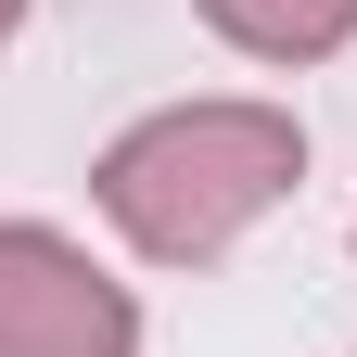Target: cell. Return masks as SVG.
Returning a JSON list of instances; mask_svg holds the SVG:
<instances>
[{"label":"cell","mask_w":357,"mask_h":357,"mask_svg":"<svg viewBox=\"0 0 357 357\" xmlns=\"http://www.w3.org/2000/svg\"><path fill=\"white\" fill-rule=\"evenodd\" d=\"M13 26H26V0H0V38H13Z\"/></svg>","instance_id":"obj_4"},{"label":"cell","mask_w":357,"mask_h":357,"mask_svg":"<svg viewBox=\"0 0 357 357\" xmlns=\"http://www.w3.org/2000/svg\"><path fill=\"white\" fill-rule=\"evenodd\" d=\"M204 26L255 64H319L357 38V0H204Z\"/></svg>","instance_id":"obj_3"},{"label":"cell","mask_w":357,"mask_h":357,"mask_svg":"<svg viewBox=\"0 0 357 357\" xmlns=\"http://www.w3.org/2000/svg\"><path fill=\"white\" fill-rule=\"evenodd\" d=\"M0 357H141V306L64 230L0 217Z\"/></svg>","instance_id":"obj_2"},{"label":"cell","mask_w":357,"mask_h":357,"mask_svg":"<svg viewBox=\"0 0 357 357\" xmlns=\"http://www.w3.org/2000/svg\"><path fill=\"white\" fill-rule=\"evenodd\" d=\"M306 178V128L281 102H166L102 153V217L153 268H204L230 255L268 204Z\"/></svg>","instance_id":"obj_1"}]
</instances>
